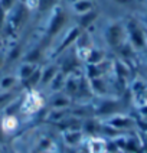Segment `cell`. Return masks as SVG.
Instances as JSON below:
<instances>
[{"mask_svg":"<svg viewBox=\"0 0 147 153\" xmlns=\"http://www.w3.org/2000/svg\"><path fill=\"white\" fill-rule=\"evenodd\" d=\"M10 15L6 17V25L1 32V38L15 36V35L25 26L29 17V9L23 3H16V6L9 12Z\"/></svg>","mask_w":147,"mask_h":153,"instance_id":"cell-1","label":"cell"},{"mask_svg":"<svg viewBox=\"0 0 147 153\" xmlns=\"http://www.w3.org/2000/svg\"><path fill=\"white\" fill-rule=\"evenodd\" d=\"M53 9H55V12H53V15L49 19V23L46 26V30L43 33V39H42L46 45H48V42H51L56 35H59L69 22V13L65 9L61 7V6Z\"/></svg>","mask_w":147,"mask_h":153,"instance_id":"cell-2","label":"cell"},{"mask_svg":"<svg viewBox=\"0 0 147 153\" xmlns=\"http://www.w3.org/2000/svg\"><path fill=\"white\" fill-rule=\"evenodd\" d=\"M104 39H105V43L110 49L117 51L118 48H121L127 42L126 26L121 22H111L104 30Z\"/></svg>","mask_w":147,"mask_h":153,"instance_id":"cell-3","label":"cell"},{"mask_svg":"<svg viewBox=\"0 0 147 153\" xmlns=\"http://www.w3.org/2000/svg\"><path fill=\"white\" fill-rule=\"evenodd\" d=\"M120 113H124V102L118 98L104 97L100 98V102L94 105V117L100 120H105Z\"/></svg>","mask_w":147,"mask_h":153,"instance_id":"cell-4","label":"cell"},{"mask_svg":"<svg viewBox=\"0 0 147 153\" xmlns=\"http://www.w3.org/2000/svg\"><path fill=\"white\" fill-rule=\"evenodd\" d=\"M126 32H127V42L136 52L147 51V39L146 30L140 26L136 20H129L126 25Z\"/></svg>","mask_w":147,"mask_h":153,"instance_id":"cell-5","label":"cell"},{"mask_svg":"<svg viewBox=\"0 0 147 153\" xmlns=\"http://www.w3.org/2000/svg\"><path fill=\"white\" fill-rule=\"evenodd\" d=\"M81 33H82V29H79L77 25L71 26L68 30H66V33L64 35V38H62V41L59 42V45L53 49V52H52V59L64 55L68 48H72L75 45V42H77V39L81 36Z\"/></svg>","mask_w":147,"mask_h":153,"instance_id":"cell-6","label":"cell"},{"mask_svg":"<svg viewBox=\"0 0 147 153\" xmlns=\"http://www.w3.org/2000/svg\"><path fill=\"white\" fill-rule=\"evenodd\" d=\"M103 123H105L107 126L115 128L117 131L120 133H124L127 130H131V128H136V119H133L129 114H124V113H120V114H115V116H111L108 119L101 120Z\"/></svg>","mask_w":147,"mask_h":153,"instance_id":"cell-7","label":"cell"},{"mask_svg":"<svg viewBox=\"0 0 147 153\" xmlns=\"http://www.w3.org/2000/svg\"><path fill=\"white\" fill-rule=\"evenodd\" d=\"M58 72H59V64L56 61H49L45 67L41 68V82H39V87L46 88Z\"/></svg>","mask_w":147,"mask_h":153,"instance_id":"cell-8","label":"cell"},{"mask_svg":"<svg viewBox=\"0 0 147 153\" xmlns=\"http://www.w3.org/2000/svg\"><path fill=\"white\" fill-rule=\"evenodd\" d=\"M72 105H74V101L62 91L55 93L49 100V108L51 110H69Z\"/></svg>","mask_w":147,"mask_h":153,"instance_id":"cell-9","label":"cell"},{"mask_svg":"<svg viewBox=\"0 0 147 153\" xmlns=\"http://www.w3.org/2000/svg\"><path fill=\"white\" fill-rule=\"evenodd\" d=\"M89 82V88L95 97H108V91H110V85L108 81L105 79V76H100V78H94V79H88Z\"/></svg>","mask_w":147,"mask_h":153,"instance_id":"cell-10","label":"cell"},{"mask_svg":"<svg viewBox=\"0 0 147 153\" xmlns=\"http://www.w3.org/2000/svg\"><path fill=\"white\" fill-rule=\"evenodd\" d=\"M41 65L38 64H32V62H26V61H19L16 65V71H15V75L17 76L19 82H23L25 79H27L29 76L33 74L36 69L39 68Z\"/></svg>","mask_w":147,"mask_h":153,"instance_id":"cell-11","label":"cell"},{"mask_svg":"<svg viewBox=\"0 0 147 153\" xmlns=\"http://www.w3.org/2000/svg\"><path fill=\"white\" fill-rule=\"evenodd\" d=\"M84 133L82 130H66V131H62V137H64V142L68 147L75 149L82 143L84 140Z\"/></svg>","mask_w":147,"mask_h":153,"instance_id":"cell-12","label":"cell"},{"mask_svg":"<svg viewBox=\"0 0 147 153\" xmlns=\"http://www.w3.org/2000/svg\"><path fill=\"white\" fill-rule=\"evenodd\" d=\"M97 17H98V12H97L95 9H92V10H91V12H88V13L79 15L75 25H77L79 29L86 30V29H89V26L91 25H94V22L97 20Z\"/></svg>","mask_w":147,"mask_h":153,"instance_id":"cell-13","label":"cell"},{"mask_svg":"<svg viewBox=\"0 0 147 153\" xmlns=\"http://www.w3.org/2000/svg\"><path fill=\"white\" fill-rule=\"evenodd\" d=\"M22 90H23V88L19 85V87L10 90V91H0V111H4V108L7 107L9 104L20 95L19 93H20Z\"/></svg>","mask_w":147,"mask_h":153,"instance_id":"cell-14","label":"cell"},{"mask_svg":"<svg viewBox=\"0 0 147 153\" xmlns=\"http://www.w3.org/2000/svg\"><path fill=\"white\" fill-rule=\"evenodd\" d=\"M105 59H107V52L104 51L103 48L92 46L91 51L88 52L86 59L84 64H100V62H104Z\"/></svg>","mask_w":147,"mask_h":153,"instance_id":"cell-15","label":"cell"},{"mask_svg":"<svg viewBox=\"0 0 147 153\" xmlns=\"http://www.w3.org/2000/svg\"><path fill=\"white\" fill-rule=\"evenodd\" d=\"M19 85H20V82H19V79L15 74L0 75V91H10Z\"/></svg>","mask_w":147,"mask_h":153,"instance_id":"cell-16","label":"cell"},{"mask_svg":"<svg viewBox=\"0 0 147 153\" xmlns=\"http://www.w3.org/2000/svg\"><path fill=\"white\" fill-rule=\"evenodd\" d=\"M86 153H107V142L101 137H91Z\"/></svg>","mask_w":147,"mask_h":153,"instance_id":"cell-17","label":"cell"},{"mask_svg":"<svg viewBox=\"0 0 147 153\" xmlns=\"http://www.w3.org/2000/svg\"><path fill=\"white\" fill-rule=\"evenodd\" d=\"M94 9V3L92 0H75L72 1V10L77 13V15H84L88 13Z\"/></svg>","mask_w":147,"mask_h":153,"instance_id":"cell-18","label":"cell"},{"mask_svg":"<svg viewBox=\"0 0 147 153\" xmlns=\"http://www.w3.org/2000/svg\"><path fill=\"white\" fill-rule=\"evenodd\" d=\"M65 79H66V75H65V74H62V72L59 71V72L55 75V78L49 82V85L46 87V90H49L52 94L59 93V91H62V88H64Z\"/></svg>","mask_w":147,"mask_h":153,"instance_id":"cell-19","label":"cell"},{"mask_svg":"<svg viewBox=\"0 0 147 153\" xmlns=\"http://www.w3.org/2000/svg\"><path fill=\"white\" fill-rule=\"evenodd\" d=\"M56 6V0H38V10L39 13H46Z\"/></svg>","mask_w":147,"mask_h":153,"instance_id":"cell-20","label":"cell"},{"mask_svg":"<svg viewBox=\"0 0 147 153\" xmlns=\"http://www.w3.org/2000/svg\"><path fill=\"white\" fill-rule=\"evenodd\" d=\"M15 6H16V0H0V7L6 13H9Z\"/></svg>","mask_w":147,"mask_h":153,"instance_id":"cell-21","label":"cell"},{"mask_svg":"<svg viewBox=\"0 0 147 153\" xmlns=\"http://www.w3.org/2000/svg\"><path fill=\"white\" fill-rule=\"evenodd\" d=\"M6 17H7V13L0 7V35H1L3 29H4V25H6Z\"/></svg>","mask_w":147,"mask_h":153,"instance_id":"cell-22","label":"cell"},{"mask_svg":"<svg viewBox=\"0 0 147 153\" xmlns=\"http://www.w3.org/2000/svg\"><path fill=\"white\" fill-rule=\"evenodd\" d=\"M6 67V52L3 51H0V71Z\"/></svg>","mask_w":147,"mask_h":153,"instance_id":"cell-23","label":"cell"},{"mask_svg":"<svg viewBox=\"0 0 147 153\" xmlns=\"http://www.w3.org/2000/svg\"><path fill=\"white\" fill-rule=\"evenodd\" d=\"M114 1H117V3H120V4H127V3H130V0H114Z\"/></svg>","mask_w":147,"mask_h":153,"instance_id":"cell-24","label":"cell"},{"mask_svg":"<svg viewBox=\"0 0 147 153\" xmlns=\"http://www.w3.org/2000/svg\"><path fill=\"white\" fill-rule=\"evenodd\" d=\"M1 48H3V38H1V35H0V51H1Z\"/></svg>","mask_w":147,"mask_h":153,"instance_id":"cell-25","label":"cell"},{"mask_svg":"<svg viewBox=\"0 0 147 153\" xmlns=\"http://www.w3.org/2000/svg\"><path fill=\"white\" fill-rule=\"evenodd\" d=\"M19 3H23V4H26V3H27V0H19Z\"/></svg>","mask_w":147,"mask_h":153,"instance_id":"cell-26","label":"cell"},{"mask_svg":"<svg viewBox=\"0 0 147 153\" xmlns=\"http://www.w3.org/2000/svg\"><path fill=\"white\" fill-rule=\"evenodd\" d=\"M72 1H75V0H72Z\"/></svg>","mask_w":147,"mask_h":153,"instance_id":"cell-27","label":"cell"},{"mask_svg":"<svg viewBox=\"0 0 147 153\" xmlns=\"http://www.w3.org/2000/svg\"><path fill=\"white\" fill-rule=\"evenodd\" d=\"M146 23H147V20H146Z\"/></svg>","mask_w":147,"mask_h":153,"instance_id":"cell-28","label":"cell"}]
</instances>
